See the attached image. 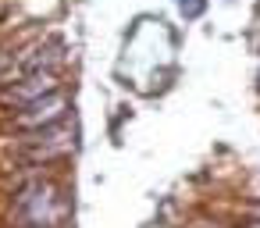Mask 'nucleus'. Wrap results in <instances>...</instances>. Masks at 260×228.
<instances>
[{"label": "nucleus", "instance_id": "nucleus-1", "mask_svg": "<svg viewBox=\"0 0 260 228\" xmlns=\"http://www.w3.org/2000/svg\"><path fill=\"white\" fill-rule=\"evenodd\" d=\"M54 89H57V79H54L50 72H32L29 79L15 82L11 89H4V93H0V100H4V104H15V107H29V104L50 96Z\"/></svg>", "mask_w": 260, "mask_h": 228}, {"label": "nucleus", "instance_id": "nucleus-2", "mask_svg": "<svg viewBox=\"0 0 260 228\" xmlns=\"http://www.w3.org/2000/svg\"><path fill=\"white\" fill-rule=\"evenodd\" d=\"M64 96H57V93H50L47 100H36V104H29L22 114H18V125L22 128H40V125H50V121H61L64 118Z\"/></svg>", "mask_w": 260, "mask_h": 228}, {"label": "nucleus", "instance_id": "nucleus-3", "mask_svg": "<svg viewBox=\"0 0 260 228\" xmlns=\"http://www.w3.org/2000/svg\"><path fill=\"white\" fill-rule=\"evenodd\" d=\"M50 203H54V189L50 185H36V189L18 196V210H22V217L29 224H50V217H54Z\"/></svg>", "mask_w": 260, "mask_h": 228}]
</instances>
